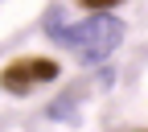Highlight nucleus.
<instances>
[{"label": "nucleus", "instance_id": "1", "mask_svg": "<svg viewBox=\"0 0 148 132\" xmlns=\"http://www.w3.org/2000/svg\"><path fill=\"white\" fill-rule=\"evenodd\" d=\"M45 37L58 41V46H66L70 54H78L86 66H95V62H107L111 54L119 50L123 25L115 21V17H107V12H95V17H86V21H78V25H66L62 12L53 8L45 17Z\"/></svg>", "mask_w": 148, "mask_h": 132}, {"label": "nucleus", "instance_id": "2", "mask_svg": "<svg viewBox=\"0 0 148 132\" xmlns=\"http://www.w3.org/2000/svg\"><path fill=\"white\" fill-rule=\"evenodd\" d=\"M58 79V62L53 58H21V62H8L4 74H0V87L12 91V95H25V91L53 83Z\"/></svg>", "mask_w": 148, "mask_h": 132}, {"label": "nucleus", "instance_id": "3", "mask_svg": "<svg viewBox=\"0 0 148 132\" xmlns=\"http://www.w3.org/2000/svg\"><path fill=\"white\" fill-rule=\"evenodd\" d=\"M86 8H111V4H123V0H82Z\"/></svg>", "mask_w": 148, "mask_h": 132}]
</instances>
